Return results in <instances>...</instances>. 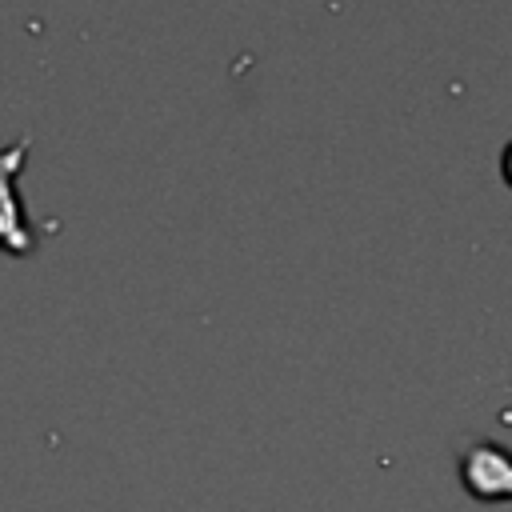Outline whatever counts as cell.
Listing matches in <instances>:
<instances>
[{
	"label": "cell",
	"mask_w": 512,
	"mask_h": 512,
	"mask_svg": "<svg viewBox=\"0 0 512 512\" xmlns=\"http://www.w3.org/2000/svg\"><path fill=\"white\" fill-rule=\"evenodd\" d=\"M28 148H32V136L0 144V252L16 260L36 252V228L20 200V172L28 164Z\"/></svg>",
	"instance_id": "1"
},
{
	"label": "cell",
	"mask_w": 512,
	"mask_h": 512,
	"mask_svg": "<svg viewBox=\"0 0 512 512\" xmlns=\"http://www.w3.org/2000/svg\"><path fill=\"white\" fill-rule=\"evenodd\" d=\"M460 488L476 504H508L512 500V452L496 440H472L456 460Z\"/></svg>",
	"instance_id": "2"
},
{
	"label": "cell",
	"mask_w": 512,
	"mask_h": 512,
	"mask_svg": "<svg viewBox=\"0 0 512 512\" xmlns=\"http://www.w3.org/2000/svg\"><path fill=\"white\" fill-rule=\"evenodd\" d=\"M500 176H504V184L512 188V140H508L504 152H500Z\"/></svg>",
	"instance_id": "3"
}]
</instances>
